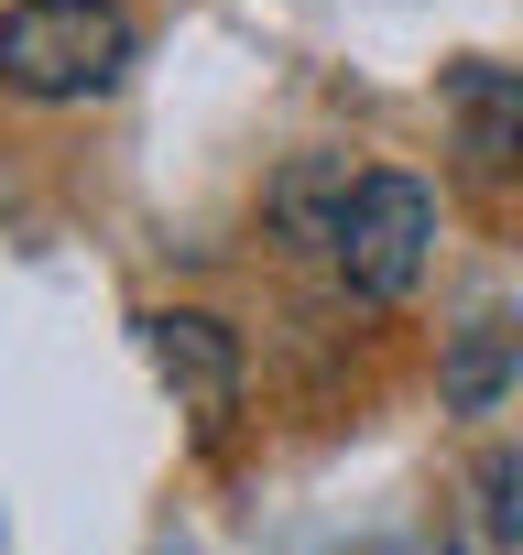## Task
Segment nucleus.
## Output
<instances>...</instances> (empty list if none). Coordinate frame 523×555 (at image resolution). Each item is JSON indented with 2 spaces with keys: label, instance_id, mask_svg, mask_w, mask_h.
Wrapping results in <instances>:
<instances>
[{
  "label": "nucleus",
  "instance_id": "nucleus-5",
  "mask_svg": "<svg viewBox=\"0 0 523 555\" xmlns=\"http://www.w3.org/2000/svg\"><path fill=\"white\" fill-rule=\"evenodd\" d=\"M512 360H523V338H512L501 317H480V327L447 349V403H458V414H490L501 382H512Z\"/></svg>",
  "mask_w": 523,
  "mask_h": 555
},
{
  "label": "nucleus",
  "instance_id": "nucleus-2",
  "mask_svg": "<svg viewBox=\"0 0 523 555\" xmlns=\"http://www.w3.org/2000/svg\"><path fill=\"white\" fill-rule=\"evenodd\" d=\"M425 240H436V196H425L414 175H360L349 207H339V229H328V261H339L349 295L393 306V295H414Z\"/></svg>",
  "mask_w": 523,
  "mask_h": 555
},
{
  "label": "nucleus",
  "instance_id": "nucleus-3",
  "mask_svg": "<svg viewBox=\"0 0 523 555\" xmlns=\"http://www.w3.org/2000/svg\"><path fill=\"white\" fill-rule=\"evenodd\" d=\"M142 349H153V371L175 382V403L196 425H229V403H240V338L218 317H142Z\"/></svg>",
  "mask_w": 523,
  "mask_h": 555
},
{
  "label": "nucleus",
  "instance_id": "nucleus-1",
  "mask_svg": "<svg viewBox=\"0 0 523 555\" xmlns=\"http://www.w3.org/2000/svg\"><path fill=\"white\" fill-rule=\"evenodd\" d=\"M131 66L120 0H23L0 12V88L12 99H110Z\"/></svg>",
  "mask_w": 523,
  "mask_h": 555
},
{
  "label": "nucleus",
  "instance_id": "nucleus-4",
  "mask_svg": "<svg viewBox=\"0 0 523 555\" xmlns=\"http://www.w3.org/2000/svg\"><path fill=\"white\" fill-rule=\"evenodd\" d=\"M447 109H458V175L501 185V175L523 164V77H501V66H458V77H447Z\"/></svg>",
  "mask_w": 523,
  "mask_h": 555
}]
</instances>
